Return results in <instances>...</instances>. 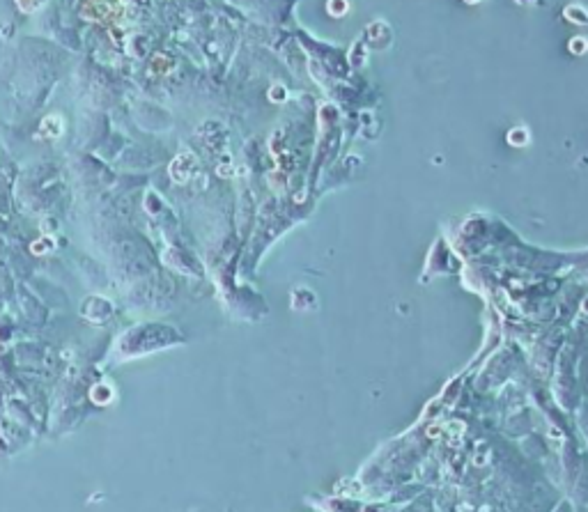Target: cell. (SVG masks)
I'll return each instance as SVG.
<instances>
[{
  "mask_svg": "<svg viewBox=\"0 0 588 512\" xmlns=\"http://www.w3.org/2000/svg\"><path fill=\"white\" fill-rule=\"evenodd\" d=\"M14 3H16V7H19L21 12H25V14H33V12L42 10L46 0H14Z\"/></svg>",
  "mask_w": 588,
  "mask_h": 512,
  "instance_id": "cell-1",
  "label": "cell"
}]
</instances>
